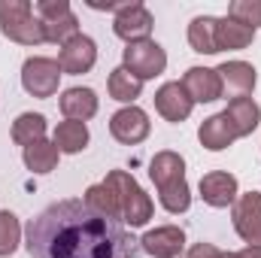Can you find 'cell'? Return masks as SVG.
Here are the masks:
<instances>
[{"mask_svg":"<svg viewBox=\"0 0 261 258\" xmlns=\"http://www.w3.org/2000/svg\"><path fill=\"white\" fill-rule=\"evenodd\" d=\"M28 252L34 258H137L143 249L119 219L85 200H58L31 219Z\"/></svg>","mask_w":261,"mask_h":258,"instance_id":"obj_1","label":"cell"},{"mask_svg":"<svg viewBox=\"0 0 261 258\" xmlns=\"http://www.w3.org/2000/svg\"><path fill=\"white\" fill-rule=\"evenodd\" d=\"M149 176L158 189V200L167 213H186L192 207V194H189V183H186V161L176 152H158L149 164Z\"/></svg>","mask_w":261,"mask_h":258,"instance_id":"obj_2","label":"cell"},{"mask_svg":"<svg viewBox=\"0 0 261 258\" xmlns=\"http://www.w3.org/2000/svg\"><path fill=\"white\" fill-rule=\"evenodd\" d=\"M103 183H107V186L113 189V194H116V207H119L122 225L140 228V225H146V222L152 219L155 207H152L149 194L140 189V183L130 176L128 170H113V173H107Z\"/></svg>","mask_w":261,"mask_h":258,"instance_id":"obj_3","label":"cell"},{"mask_svg":"<svg viewBox=\"0 0 261 258\" xmlns=\"http://www.w3.org/2000/svg\"><path fill=\"white\" fill-rule=\"evenodd\" d=\"M0 31L12 43L21 46H40L46 43L40 18L34 15V6L28 0H0Z\"/></svg>","mask_w":261,"mask_h":258,"instance_id":"obj_4","label":"cell"},{"mask_svg":"<svg viewBox=\"0 0 261 258\" xmlns=\"http://www.w3.org/2000/svg\"><path fill=\"white\" fill-rule=\"evenodd\" d=\"M37 18L43 28L46 43H61L79 37V18L73 15L67 0H40L37 3Z\"/></svg>","mask_w":261,"mask_h":258,"instance_id":"obj_5","label":"cell"},{"mask_svg":"<svg viewBox=\"0 0 261 258\" xmlns=\"http://www.w3.org/2000/svg\"><path fill=\"white\" fill-rule=\"evenodd\" d=\"M125 70L134 73L140 82L143 79H155V76H161L164 73V67H167V52L155 43V40H140V43H128V49H125Z\"/></svg>","mask_w":261,"mask_h":258,"instance_id":"obj_6","label":"cell"},{"mask_svg":"<svg viewBox=\"0 0 261 258\" xmlns=\"http://www.w3.org/2000/svg\"><path fill=\"white\" fill-rule=\"evenodd\" d=\"M61 64L55 58H28L21 67V85L28 94L34 97H52L58 91V82H61Z\"/></svg>","mask_w":261,"mask_h":258,"instance_id":"obj_7","label":"cell"},{"mask_svg":"<svg viewBox=\"0 0 261 258\" xmlns=\"http://www.w3.org/2000/svg\"><path fill=\"white\" fill-rule=\"evenodd\" d=\"M234 231L249 243V246H258L261 249V194L258 192H249V194H240L234 200Z\"/></svg>","mask_w":261,"mask_h":258,"instance_id":"obj_8","label":"cell"},{"mask_svg":"<svg viewBox=\"0 0 261 258\" xmlns=\"http://www.w3.org/2000/svg\"><path fill=\"white\" fill-rule=\"evenodd\" d=\"M58 64H61V70L70 73V76L88 73L91 67L97 64V46H94V40L85 37V34L67 40L64 46H61V52H58Z\"/></svg>","mask_w":261,"mask_h":258,"instance_id":"obj_9","label":"cell"},{"mask_svg":"<svg viewBox=\"0 0 261 258\" xmlns=\"http://www.w3.org/2000/svg\"><path fill=\"white\" fill-rule=\"evenodd\" d=\"M152 24H155L152 12H149L143 3H130L128 9H122V12L116 15L113 31H116V37H122L125 43H140V40H149Z\"/></svg>","mask_w":261,"mask_h":258,"instance_id":"obj_10","label":"cell"},{"mask_svg":"<svg viewBox=\"0 0 261 258\" xmlns=\"http://www.w3.org/2000/svg\"><path fill=\"white\" fill-rule=\"evenodd\" d=\"M110 134L125 146H137L149 137V116L140 107H125L110 119Z\"/></svg>","mask_w":261,"mask_h":258,"instance_id":"obj_11","label":"cell"},{"mask_svg":"<svg viewBox=\"0 0 261 258\" xmlns=\"http://www.w3.org/2000/svg\"><path fill=\"white\" fill-rule=\"evenodd\" d=\"M182 246H186V231L176 225H164L140 237V249L149 252L152 258H179Z\"/></svg>","mask_w":261,"mask_h":258,"instance_id":"obj_12","label":"cell"},{"mask_svg":"<svg viewBox=\"0 0 261 258\" xmlns=\"http://www.w3.org/2000/svg\"><path fill=\"white\" fill-rule=\"evenodd\" d=\"M182 88L192 97V104H213L222 97V79L210 67H189L182 76Z\"/></svg>","mask_w":261,"mask_h":258,"instance_id":"obj_13","label":"cell"},{"mask_svg":"<svg viewBox=\"0 0 261 258\" xmlns=\"http://www.w3.org/2000/svg\"><path fill=\"white\" fill-rule=\"evenodd\" d=\"M192 97L186 94L182 82H164L155 91V110L167 119V122H186L192 116Z\"/></svg>","mask_w":261,"mask_h":258,"instance_id":"obj_14","label":"cell"},{"mask_svg":"<svg viewBox=\"0 0 261 258\" xmlns=\"http://www.w3.org/2000/svg\"><path fill=\"white\" fill-rule=\"evenodd\" d=\"M216 73L222 79V94H228L231 100L234 97H246L255 88V79H258L255 67L246 64V61H225Z\"/></svg>","mask_w":261,"mask_h":258,"instance_id":"obj_15","label":"cell"},{"mask_svg":"<svg viewBox=\"0 0 261 258\" xmlns=\"http://www.w3.org/2000/svg\"><path fill=\"white\" fill-rule=\"evenodd\" d=\"M200 197L203 203L222 210V207H231L237 200V176L225 173V170H213L206 176H200Z\"/></svg>","mask_w":261,"mask_h":258,"instance_id":"obj_16","label":"cell"},{"mask_svg":"<svg viewBox=\"0 0 261 258\" xmlns=\"http://www.w3.org/2000/svg\"><path fill=\"white\" fill-rule=\"evenodd\" d=\"M225 119L231 122V128L237 137H249L252 131L258 128L261 122V110L252 97H234L228 100V110H225Z\"/></svg>","mask_w":261,"mask_h":258,"instance_id":"obj_17","label":"cell"},{"mask_svg":"<svg viewBox=\"0 0 261 258\" xmlns=\"http://www.w3.org/2000/svg\"><path fill=\"white\" fill-rule=\"evenodd\" d=\"M197 140H200L203 149L222 152V149H228V146L237 140V134H234V128H231V122L225 119V113H219V116L203 119V125L197 128Z\"/></svg>","mask_w":261,"mask_h":258,"instance_id":"obj_18","label":"cell"},{"mask_svg":"<svg viewBox=\"0 0 261 258\" xmlns=\"http://www.w3.org/2000/svg\"><path fill=\"white\" fill-rule=\"evenodd\" d=\"M61 113L70 122H88L97 113V94L91 88H67L61 94Z\"/></svg>","mask_w":261,"mask_h":258,"instance_id":"obj_19","label":"cell"},{"mask_svg":"<svg viewBox=\"0 0 261 258\" xmlns=\"http://www.w3.org/2000/svg\"><path fill=\"white\" fill-rule=\"evenodd\" d=\"M255 40V31L252 28H246V24H240V21H234V18H216V52H222V49H246L249 43Z\"/></svg>","mask_w":261,"mask_h":258,"instance_id":"obj_20","label":"cell"},{"mask_svg":"<svg viewBox=\"0 0 261 258\" xmlns=\"http://www.w3.org/2000/svg\"><path fill=\"white\" fill-rule=\"evenodd\" d=\"M12 140L18 146H34L40 140H46V119L40 113H21L15 122H12Z\"/></svg>","mask_w":261,"mask_h":258,"instance_id":"obj_21","label":"cell"},{"mask_svg":"<svg viewBox=\"0 0 261 258\" xmlns=\"http://www.w3.org/2000/svg\"><path fill=\"white\" fill-rule=\"evenodd\" d=\"M52 143L58 146V152H67V155L82 152L88 146V128H85V122H70V119L61 122L55 128V140Z\"/></svg>","mask_w":261,"mask_h":258,"instance_id":"obj_22","label":"cell"},{"mask_svg":"<svg viewBox=\"0 0 261 258\" xmlns=\"http://www.w3.org/2000/svg\"><path fill=\"white\" fill-rule=\"evenodd\" d=\"M189 43L200 55H216V18L213 15H197L189 24Z\"/></svg>","mask_w":261,"mask_h":258,"instance_id":"obj_23","label":"cell"},{"mask_svg":"<svg viewBox=\"0 0 261 258\" xmlns=\"http://www.w3.org/2000/svg\"><path fill=\"white\" fill-rule=\"evenodd\" d=\"M140 91H143V82H140L134 73H128L125 67H116V70L110 73V97H113V100L134 107V100L140 97Z\"/></svg>","mask_w":261,"mask_h":258,"instance_id":"obj_24","label":"cell"},{"mask_svg":"<svg viewBox=\"0 0 261 258\" xmlns=\"http://www.w3.org/2000/svg\"><path fill=\"white\" fill-rule=\"evenodd\" d=\"M58 146L55 143H49V140H40V143H34V146H28L24 149V167L28 170H34V173H49V170H55V164H58Z\"/></svg>","mask_w":261,"mask_h":258,"instance_id":"obj_25","label":"cell"},{"mask_svg":"<svg viewBox=\"0 0 261 258\" xmlns=\"http://www.w3.org/2000/svg\"><path fill=\"white\" fill-rule=\"evenodd\" d=\"M18 237H21L18 216H15V213H9V210H0V258H6V255H12V252H15Z\"/></svg>","mask_w":261,"mask_h":258,"instance_id":"obj_26","label":"cell"},{"mask_svg":"<svg viewBox=\"0 0 261 258\" xmlns=\"http://www.w3.org/2000/svg\"><path fill=\"white\" fill-rule=\"evenodd\" d=\"M228 18L246 24V28H261V0H234L228 6Z\"/></svg>","mask_w":261,"mask_h":258,"instance_id":"obj_27","label":"cell"},{"mask_svg":"<svg viewBox=\"0 0 261 258\" xmlns=\"http://www.w3.org/2000/svg\"><path fill=\"white\" fill-rule=\"evenodd\" d=\"M186 258H261V249L258 246H246V249H240V252H222V249H216L213 243H195Z\"/></svg>","mask_w":261,"mask_h":258,"instance_id":"obj_28","label":"cell"},{"mask_svg":"<svg viewBox=\"0 0 261 258\" xmlns=\"http://www.w3.org/2000/svg\"><path fill=\"white\" fill-rule=\"evenodd\" d=\"M85 3H88L91 9H103V12H116V15H119L122 9H128L134 0H85Z\"/></svg>","mask_w":261,"mask_h":258,"instance_id":"obj_29","label":"cell"}]
</instances>
